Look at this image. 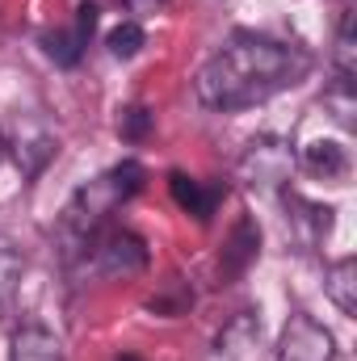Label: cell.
Listing matches in <instances>:
<instances>
[{
    "instance_id": "1",
    "label": "cell",
    "mask_w": 357,
    "mask_h": 361,
    "mask_svg": "<svg viewBox=\"0 0 357 361\" xmlns=\"http://www.w3.org/2000/svg\"><path fill=\"white\" fill-rule=\"evenodd\" d=\"M311 72V55L303 47L277 42L265 34H231L198 72L193 92L206 109H248L261 105L282 89H294L298 80H307Z\"/></svg>"
},
{
    "instance_id": "2",
    "label": "cell",
    "mask_w": 357,
    "mask_h": 361,
    "mask_svg": "<svg viewBox=\"0 0 357 361\" xmlns=\"http://www.w3.org/2000/svg\"><path fill=\"white\" fill-rule=\"evenodd\" d=\"M143 177H147L143 164L122 160V164H114L105 177L89 180L85 189L72 193V202L63 206V219H59V240L68 244V257L89 252L92 244H97V235L105 231L109 214L143 189Z\"/></svg>"
},
{
    "instance_id": "3",
    "label": "cell",
    "mask_w": 357,
    "mask_h": 361,
    "mask_svg": "<svg viewBox=\"0 0 357 361\" xmlns=\"http://www.w3.org/2000/svg\"><path fill=\"white\" fill-rule=\"evenodd\" d=\"M290 173H294V152H290V143L277 139V135L253 139V143L244 147L240 164H236V177L244 180L248 189H257V193H277V189L290 180Z\"/></svg>"
},
{
    "instance_id": "4",
    "label": "cell",
    "mask_w": 357,
    "mask_h": 361,
    "mask_svg": "<svg viewBox=\"0 0 357 361\" xmlns=\"http://www.w3.org/2000/svg\"><path fill=\"white\" fill-rule=\"evenodd\" d=\"M337 341L315 315H290L282 336H277V361H332Z\"/></svg>"
},
{
    "instance_id": "5",
    "label": "cell",
    "mask_w": 357,
    "mask_h": 361,
    "mask_svg": "<svg viewBox=\"0 0 357 361\" xmlns=\"http://www.w3.org/2000/svg\"><path fill=\"white\" fill-rule=\"evenodd\" d=\"M92 252H97V265L105 277H135V273L147 269V244L135 231H118V227L101 231Z\"/></svg>"
},
{
    "instance_id": "6",
    "label": "cell",
    "mask_w": 357,
    "mask_h": 361,
    "mask_svg": "<svg viewBox=\"0 0 357 361\" xmlns=\"http://www.w3.org/2000/svg\"><path fill=\"white\" fill-rule=\"evenodd\" d=\"M92 30H97V4L85 0V4H76V21H72V25L42 34V47H47V55H51L59 68H76L80 55H85V47H89Z\"/></svg>"
},
{
    "instance_id": "7",
    "label": "cell",
    "mask_w": 357,
    "mask_h": 361,
    "mask_svg": "<svg viewBox=\"0 0 357 361\" xmlns=\"http://www.w3.org/2000/svg\"><path fill=\"white\" fill-rule=\"evenodd\" d=\"M214 361H265V341H261V319L253 311L236 315L219 341H214Z\"/></svg>"
},
{
    "instance_id": "8",
    "label": "cell",
    "mask_w": 357,
    "mask_h": 361,
    "mask_svg": "<svg viewBox=\"0 0 357 361\" xmlns=\"http://www.w3.org/2000/svg\"><path fill=\"white\" fill-rule=\"evenodd\" d=\"M257 252H261V227L244 214V219L231 227L227 244H223V261H219L223 277H240V273L257 261Z\"/></svg>"
},
{
    "instance_id": "9",
    "label": "cell",
    "mask_w": 357,
    "mask_h": 361,
    "mask_svg": "<svg viewBox=\"0 0 357 361\" xmlns=\"http://www.w3.org/2000/svg\"><path fill=\"white\" fill-rule=\"evenodd\" d=\"M8 361H68L63 357V345L51 328L42 324H21L13 332V345H8Z\"/></svg>"
},
{
    "instance_id": "10",
    "label": "cell",
    "mask_w": 357,
    "mask_h": 361,
    "mask_svg": "<svg viewBox=\"0 0 357 361\" xmlns=\"http://www.w3.org/2000/svg\"><path fill=\"white\" fill-rule=\"evenodd\" d=\"M286 219L294 223L303 244H320L328 235V227H332V206H320V202H307L298 193H286Z\"/></svg>"
},
{
    "instance_id": "11",
    "label": "cell",
    "mask_w": 357,
    "mask_h": 361,
    "mask_svg": "<svg viewBox=\"0 0 357 361\" xmlns=\"http://www.w3.org/2000/svg\"><path fill=\"white\" fill-rule=\"evenodd\" d=\"M169 189H173V202H177L185 214H193L198 223H210V214H214V202H219V185H202L198 177H189V173H173L169 177Z\"/></svg>"
},
{
    "instance_id": "12",
    "label": "cell",
    "mask_w": 357,
    "mask_h": 361,
    "mask_svg": "<svg viewBox=\"0 0 357 361\" xmlns=\"http://www.w3.org/2000/svg\"><path fill=\"white\" fill-rule=\"evenodd\" d=\"M303 164H307V173H315V177H324V180H345L349 177V152H345L337 139H315V143H307Z\"/></svg>"
},
{
    "instance_id": "13",
    "label": "cell",
    "mask_w": 357,
    "mask_h": 361,
    "mask_svg": "<svg viewBox=\"0 0 357 361\" xmlns=\"http://www.w3.org/2000/svg\"><path fill=\"white\" fill-rule=\"evenodd\" d=\"M328 298L341 307V315H357V261L353 257H341L328 265V281H324Z\"/></svg>"
},
{
    "instance_id": "14",
    "label": "cell",
    "mask_w": 357,
    "mask_h": 361,
    "mask_svg": "<svg viewBox=\"0 0 357 361\" xmlns=\"http://www.w3.org/2000/svg\"><path fill=\"white\" fill-rule=\"evenodd\" d=\"M21 273H25V257H21V248H17L8 235H0V311L13 302Z\"/></svg>"
},
{
    "instance_id": "15",
    "label": "cell",
    "mask_w": 357,
    "mask_h": 361,
    "mask_svg": "<svg viewBox=\"0 0 357 361\" xmlns=\"http://www.w3.org/2000/svg\"><path fill=\"white\" fill-rule=\"evenodd\" d=\"M324 105L332 109V118L345 126V130H353L357 126V89H353V80H345V76H337L332 80V89L324 92Z\"/></svg>"
},
{
    "instance_id": "16",
    "label": "cell",
    "mask_w": 357,
    "mask_h": 361,
    "mask_svg": "<svg viewBox=\"0 0 357 361\" xmlns=\"http://www.w3.org/2000/svg\"><path fill=\"white\" fill-rule=\"evenodd\" d=\"M353 13L345 8L341 13V25H337V51H332V59H337V76H345V80H353L357 76V42H353Z\"/></svg>"
},
{
    "instance_id": "17",
    "label": "cell",
    "mask_w": 357,
    "mask_h": 361,
    "mask_svg": "<svg viewBox=\"0 0 357 361\" xmlns=\"http://www.w3.org/2000/svg\"><path fill=\"white\" fill-rule=\"evenodd\" d=\"M143 42H147V34H143L139 21H122V25H114V30L105 34V47H109L114 59H135Z\"/></svg>"
},
{
    "instance_id": "18",
    "label": "cell",
    "mask_w": 357,
    "mask_h": 361,
    "mask_svg": "<svg viewBox=\"0 0 357 361\" xmlns=\"http://www.w3.org/2000/svg\"><path fill=\"white\" fill-rule=\"evenodd\" d=\"M55 152H59V147H55V139L38 135V139L17 143V164H21V173H25V177H38V173H42V164H47Z\"/></svg>"
},
{
    "instance_id": "19",
    "label": "cell",
    "mask_w": 357,
    "mask_h": 361,
    "mask_svg": "<svg viewBox=\"0 0 357 361\" xmlns=\"http://www.w3.org/2000/svg\"><path fill=\"white\" fill-rule=\"evenodd\" d=\"M152 109L147 105H126L122 114H118V135L126 139V143H143L147 135H152Z\"/></svg>"
},
{
    "instance_id": "20",
    "label": "cell",
    "mask_w": 357,
    "mask_h": 361,
    "mask_svg": "<svg viewBox=\"0 0 357 361\" xmlns=\"http://www.w3.org/2000/svg\"><path fill=\"white\" fill-rule=\"evenodd\" d=\"M122 4H126V8H131L135 17H156V13H160V8H164L169 0H122Z\"/></svg>"
},
{
    "instance_id": "21",
    "label": "cell",
    "mask_w": 357,
    "mask_h": 361,
    "mask_svg": "<svg viewBox=\"0 0 357 361\" xmlns=\"http://www.w3.org/2000/svg\"><path fill=\"white\" fill-rule=\"evenodd\" d=\"M118 361H139V357H135V353H122V357H118Z\"/></svg>"
},
{
    "instance_id": "22",
    "label": "cell",
    "mask_w": 357,
    "mask_h": 361,
    "mask_svg": "<svg viewBox=\"0 0 357 361\" xmlns=\"http://www.w3.org/2000/svg\"><path fill=\"white\" fill-rule=\"evenodd\" d=\"M0 160H4V139H0Z\"/></svg>"
}]
</instances>
